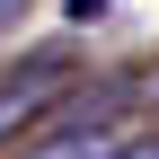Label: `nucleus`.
<instances>
[{"label":"nucleus","instance_id":"nucleus-3","mask_svg":"<svg viewBox=\"0 0 159 159\" xmlns=\"http://www.w3.org/2000/svg\"><path fill=\"white\" fill-rule=\"evenodd\" d=\"M115 159H159V133H124V142H115Z\"/></svg>","mask_w":159,"mask_h":159},{"label":"nucleus","instance_id":"nucleus-2","mask_svg":"<svg viewBox=\"0 0 159 159\" xmlns=\"http://www.w3.org/2000/svg\"><path fill=\"white\" fill-rule=\"evenodd\" d=\"M124 115H53L27 133V159H115Z\"/></svg>","mask_w":159,"mask_h":159},{"label":"nucleus","instance_id":"nucleus-1","mask_svg":"<svg viewBox=\"0 0 159 159\" xmlns=\"http://www.w3.org/2000/svg\"><path fill=\"white\" fill-rule=\"evenodd\" d=\"M71 80H80V53H71V44H35V53H18V62L0 71V150L27 142V133L71 97Z\"/></svg>","mask_w":159,"mask_h":159},{"label":"nucleus","instance_id":"nucleus-4","mask_svg":"<svg viewBox=\"0 0 159 159\" xmlns=\"http://www.w3.org/2000/svg\"><path fill=\"white\" fill-rule=\"evenodd\" d=\"M18 9H27V0H0V35H9V18H18Z\"/></svg>","mask_w":159,"mask_h":159}]
</instances>
